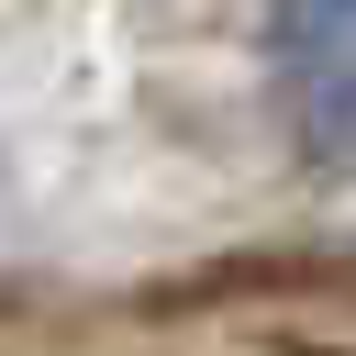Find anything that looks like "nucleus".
<instances>
[{
  "instance_id": "f257e3e1",
  "label": "nucleus",
  "mask_w": 356,
  "mask_h": 356,
  "mask_svg": "<svg viewBox=\"0 0 356 356\" xmlns=\"http://www.w3.org/2000/svg\"><path fill=\"white\" fill-rule=\"evenodd\" d=\"M267 78L312 167L356 178V0H278L267 11Z\"/></svg>"
}]
</instances>
